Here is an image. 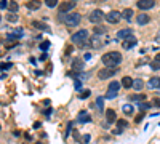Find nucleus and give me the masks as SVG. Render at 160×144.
<instances>
[{
	"mask_svg": "<svg viewBox=\"0 0 160 144\" xmlns=\"http://www.w3.org/2000/svg\"><path fill=\"white\" fill-rule=\"evenodd\" d=\"M90 139H91V138H90V134H85V136H83V141H82V142H83V144H87Z\"/></svg>",
	"mask_w": 160,
	"mask_h": 144,
	"instance_id": "obj_38",
	"label": "nucleus"
},
{
	"mask_svg": "<svg viewBox=\"0 0 160 144\" xmlns=\"http://www.w3.org/2000/svg\"><path fill=\"white\" fill-rule=\"evenodd\" d=\"M106 122L107 123H114L115 122V111L114 109H107L106 111Z\"/></svg>",
	"mask_w": 160,
	"mask_h": 144,
	"instance_id": "obj_17",
	"label": "nucleus"
},
{
	"mask_svg": "<svg viewBox=\"0 0 160 144\" xmlns=\"http://www.w3.org/2000/svg\"><path fill=\"white\" fill-rule=\"evenodd\" d=\"M155 61H158V63H160V53H157V55H155Z\"/></svg>",
	"mask_w": 160,
	"mask_h": 144,
	"instance_id": "obj_42",
	"label": "nucleus"
},
{
	"mask_svg": "<svg viewBox=\"0 0 160 144\" xmlns=\"http://www.w3.org/2000/svg\"><path fill=\"white\" fill-rule=\"evenodd\" d=\"M147 85H149V88H152V90H160V77H152V79H149Z\"/></svg>",
	"mask_w": 160,
	"mask_h": 144,
	"instance_id": "obj_13",
	"label": "nucleus"
},
{
	"mask_svg": "<svg viewBox=\"0 0 160 144\" xmlns=\"http://www.w3.org/2000/svg\"><path fill=\"white\" fill-rule=\"evenodd\" d=\"M122 63V55L119 51H109L102 55V64L106 67H117Z\"/></svg>",
	"mask_w": 160,
	"mask_h": 144,
	"instance_id": "obj_1",
	"label": "nucleus"
},
{
	"mask_svg": "<svg viewBox=\"0 0 160 144\" xmlns=\"http://www.w3.org/2000/svg\"><path fill=\"white\" fill-rule=\"evenodd\" d=\"M154 106H157V107H160V99L157 98V99H154Z\"/></svg>",
	"mask_w": 160,
	"mask_h": 144,
	"instance_id": "obj_40",
	"label": "nucleus"
},
{
	"mask_svg": "<svg viewBox=\"0 0 160 144\" xmlns=\"http://www.w3.org/2000/svg\"><path fill=\"white\" fill-rule=\"evenodd\" d=\"M45 3H46V7L53 8V7H56V5H58V0H45Z\"/></svg>",
	"mask_w": 160,
	"mask_h": 144,
	"instance_id": "obj_28",
	"label": "nucleus"
},
{
	"mask_svg": "<svg viewBox=\"0 0 160 144\" xmlns=\"http://www.w3.org/2000/svg\"><path fill=\"white\" fill-rule=\"evenodd\" d=\"M51 114H53V109H46L45 111V115H51Z\"/></svg>",
	"mask_w": 160,
	"mask_h": 144,
	"instance_id": "obj_41",
	"label": "nucleus"
},
{
	"mask_svg": "<svg viewBox=\"0 0 160 144\" xmlns=\"http://www.w3.org/2000/svg\"><path fill=\"white\" fill-rule=\"evenodd\" d=\"M131 16H133V10L127 8V10H123V11H122V18H125L127 21H130V19H131Z\"/></svg>",
	"mask_w": 160,
	"mask_h": 144,
	"instance_id": "obj_19",
	"label": "nucleus"
},
{
	"mask_svg": "<svg viewBox=\"0 0 160 144\" xmlns=\"http://www.w3.org/2000/svg\"><path fill=\"white\" fill-rule=\"evenodd\" d=\"M16 19H18V16H16L15 13H10V15H8V21H16Z\"/></svg>",
	"mask_w": 160,
	"mask_h": 144,
	"instance_id": "obj_33",
	"label": "nucleus"
},
{
	"mask_svg": "<svg viewBox=\"0 0 160 144\" xmlns=\"http://www.w3.org/2000/svg\"><path fill=\"white\" fill-rule=\"evenodd\" d=\"M32 26H34V27H37V29H40V31H48V26L43 24V23H39V21H34V23H32Z\"/></svg>",
	"mask_w": 160,
	"mask_h": 144,
	"instance_id": "obj_22",
	"label": "nucleus"
},
{
	"mask_svg": "<svg viewBox=\"0 0 160 144\" xmlns=\"http://www.w3.org/2000/svg\"><path fill=\"white\" fill-rule=\"evenodd\" d=\"M72 69H74V71H82V69H83V61L75 59L74 64H72Z\"/></svg>",
	"mask_w": 160,
	"mask_h": 144,
	"instance_id": "obj_21",
	"label": "nucleus"
},
{
	"mask_svg": "<svg viewBox=\"0 0 160 144\" xmlns=\"http://www.w3.org/2000/svg\"><path fill=\"white\" fill-rule=\"evenodd\" d=\"M40 0H29V2L26 3V7L29 8V10H32V11H35V10H39L40 8Z\"/></svg>",
	"mask_w": 160,
	"mask_h": 144,
	"instance_id": "obj_14",
	"label": "nucleus"
},
{
	"mask_svg": "<svg viewBox=\"0 0 160 144\" xmlns=\"http://www.w3.org/2000/svg\"><path fill=\"white\" fill-rule=\"evenodd\" d=\"M130 35H133L131 34V29H122V31L117 32V38H120V40H125V38L130 37Z\"/></svg>",
	"mask_w": 160,
	"mask_h": 144,
	"instance_id": "obj_15",
	"label": "nucleus"
},
{
	"mask_svg": "<svg viewBox=\"0 0 160 144\" xmlns=\"http://www.w3.org/2000/svg\"><path fill=\"white\" fill-rule=\"evenodd\" d=\"M136 43H138L136 37L130 35V37H127L125 40L122 42V46H123V50H131V48H133V46H136Z\"/></svg>",
	"mask_w": 160,
	"mask_h": 144,
	"instance_id": "obj_8",
	"label": "nucleus"
},
{
	"mask_svg": "<svg viewBox=\"0 0 160 144\" xmlns=\"http://www.w3.org/2000/svg\"><path fill=\"white\" fill-rule=\"evenodd\" d=\"M130 99H131V101H139V103H141V101H144V99H146V96H144L143 93H141V94H131V96H130Z\"/></svg>",
	"mask_w": 160,
	"mask_h": 144,
	"instance_id": "obj_23",
	"label": "nucleus"
},
{
	"mask_svg": "<svg viewBox=\"0 0 160 144\" xmlns=\"http://www.w3.org/2000/svg\"><path fill=\"white\" fill-rule=\"evenodd\" d=\"M117 72V67H104V69H101L98 72V77L101 80H106V79H110V77H114Z\"/></svg>",
	"mask_w": 160,
	"mask_h": 144,
	"instance_id": "obj_5",
	"label": "nucleus"
},
{
	"mask_svg": "<svg viewBox=\"0 0 160 144\" xmlns=\"http://www.w3.org/2000/svg\"><path fill=\"white\" fill-rule=\"evenodd\" d=\"M155 42L160 43V29H158V32H157V35H155Z\"/></svg>",
	"mask_w": 160,
	"mask_h": 144,
	"instance_id": "obj_39",
	"label": "nucleus"
},
{
	"mask_svg": "<svg viewBox=\"0 0 160 144\" xmlns=\"http://www.w3.org/2000/svg\"><path fill=\"white\" fill-rule=\"evenodd\" d=\"M72 2H77V0H72Z\"/></svg>",
	"mask_w": 160,
	"mask_h": 144,
	"instance_id": "obj_43",
	"label": "nucleus"
},
{
	"mask_svg": "<svg viewBox=\"0 0 160 144\" xmlns=\"http://www.w3.org/2000/svg\"><path fill=\"white\" fill-rule=\"evenodd\" d=\"M127 125H128V122H127V120H123V119H122V120H117V127L120 128V131L123 130V128L127 127Z\"/></svg>",
	"mask_w": 160,
	"mask_h": 144,
	"instance_id": "obj_25",
	"label": "nucleus"
},
{
	"mask_svg": "<svg viewBox=\"0 0 160 144\" xmlns=\"http://www.w3.org/2000/svg\"><path fill=\"white\" fill-rule=\"evenodd\" d=\"M48 48H50V42H48V40H45V42H42V43H40V50L46 51Z\"/></svg>",
	"mask_w": 160,
	"mask_h": 144,
	"instance_id": "obj_27",
	"label": "nucleus"
},
{
	"mask_svg": "<svg viewBox=\"0 0 160 144\" xmlns=\"http://www.w3.org/2000/svg\"><path fill=\"white\" fill-rule=\"evenodd\" d=\"M8 8H10V11H13V13L16 15V11H18V3H16V2H10V3H8Z\"/></svg>",
	"mask_w": 160,
	"mask_h": 144,
	"instance_id": "obj_26",
	"label": "nucleus"
},
{
	"mask_svg": "<svg viewBox=\"0 0 160 144\" xmlns=\"http://www.w3.org/2000/svg\"><path fill=\"white\" fill-rule=\"evenodd\" d=\"M88 96H90V91H83V93L80 94V98H82V99H85V98H88Z\"/></svg>",
	"mask_w": 160,
	"mask_h": 144,
	"instance_id": "obj_36",
	"label": "nucleus"
},
{
	"mask_svg": "<svg viewBox=\"0 0 160 144\" xmlns=\"http://www.w3.org/2000/svg\"><path fill=\"white\" fill-rule=\"evenodd\" d=\"M77 122H79V123H88V122H91L90 114H88L87 111H82V112H79V115H77Z\"/></svg>",
	"mask_w": 160,
	"mask_h": 144,
	"instance_id": "obj_11",
	"label": "nucleus"
},
{
	"mask_svg": "<svg viewBox=\"0 0 160 144\" xmlns=\"http://www.w3.org/2000/svg\"><path fill=\"white\" fill-rule=\"evenodd\" d=\"M138 8L141 10V11H146V10H150L154 5H155V2L154 0H138Z\"/></svg>",
	"mask_w": 160,
	"mask_h": 144,
	"instance_id": "obj_9",
	"label": "nucleus"
},
{
	"mask_svg": "<svg viewBox=\"0 0 160 144\" xmlns=\"http://www.w3.org/2000/svg\"><path fill=\"white\" fill-rule=\"evenodd\" d=\"M143 86H144V83H143V80H141V79H136L133 82V90H136V91H141Z\"/></svg>",
	"mask_w": 160,
	"mask_h": 144,
	"instance_id": "obj_20",
	"label": "nucleus"
},
{
	"mask_svg": "<svg viewBox=\"0 0 160 144\" xmlns=\"http://www.w3.org/2000/svg\"><path fill=\"white\" fill-rule=\"evenodd\" d=\"M133 82H135V80L131 79V77L127 75V77H123V79H122L120 83H122V86H123V88H133Z\"/></svg>",
	"mask_w": 160,
	"mask_h": 144,
	"instance_id": "obj_16",
	"label": "nucleus"
},
{
	"mask_svg": "<svg viewBox=\"0 0 160 144\" xmlns=\"http://www.w3.org/2000/svg\"><path fill=\"white\" fill-rule=\"evenodd\" d=\"M8 3H6V0H0V8H6Z\"/></svg>",
	"mask_w": 160,
	"mask_h": 144,
	"instance_id": "obj_37",
	"label": "nucleus"
},
{
	"mask_svg": "<svg viewBox=\"0 0 160 144\" xmlns=\"http://www.w3.org/2000/svg\"><path fill=\"white\" fill-rule=\"evenodd\" d=\"M120 82L114 80V82H110V85L107 86V91H106V98L107 99H112V98H115V96L119 94V90H120Z\"/></svg>",
	"mask_w": 160,
	"mask_h": 144,
	"instance_id": "obj_4",
	"label": "nucleus"
},
{
	"mask_svg": "<svg viewBox=\"0 0 160 144\" xmlns=\"http://www.w3.org/2000/svg\"><path fill=\"white\" fill-rule=\"evenodd\" d=\"M102 18H106V16H104V13H102L101 10H93V11L90 13V16H88L90 23H93V24L101 23V21H102Z\"/></svg>",
	"mask_w": 160,
	"mask_h": 144,
	"instance_id": "obj_6",
	"label": "nucleus"
},
{
	"mask_svg": "<svg viewBox=\"0 0 160 144\" xmlns=\"http://www.w3.org/2000/svg\"><path fill=\"white\" fill-rule=\"evenodd\" d=\"M80 19H82V16L79 13H67V15H64V23H66V26H69V27L77 26L80 23Z\"/></svg>",
	"mask_w": 160,
	"mask_h": 144,
	"instance_id": "obj_3",
	"label": "nucleus"
},
{
	"mask_svg": "<svg viewBox=\"0 0 160 144\" xmlns=\"http://www.w3.org/2000/svg\"><path fill=\"white\" fill-rule=\"evenodd\" d=\"M90 43H91L93 46H95V48H99V46L102 45V43H101V40H99V37H93V40H91Z\"/></svg>",
	"mask_w": 160,
	"mask_h": 144,
	"instance_id": "obj_24",
	"label": "nucleus"
},
{
	"mask_svg": "<svg viewBox=\"0 0 160 144\" xmlns=\"http://www.w3.org/2000/svg\"><path fill=\"white\" fill-rule=\"evenodd\" d=\"M123 112L125 114H131V112H133V106H131V104H125L123 106Z\"/></svg>",
	"mask_w": 160,
	"mask_h": 144,
	"instance_id": "obj_29",
	"label": "nucleus"
},
{
	"mask_svg": "<svg viewBox=\"0 0 160 144\" xmlns=\"http://www.w3.org/2000/svg\"><path fill=\"white\" fill-rule=\"evenodd\" d=\"M150 67H152L154 71H158V69H160V63H158V61H154L152 64H150Z\"/></svg>",
	"mask_w": 160,
	"mask_h": 144,
	"instance_id": "obj_32",
	"label": "nucleus"
},
{
	"mask_svg": "<svg viewBox=\"0 0 160 144\" xmlns=\"http://www.w3.org/2000/svg\"><path fill=\"white\" fill-rule=\"evenodd\" d=\"M143 119H144V112H141V114L138 115V117L135 119V122H136V123H139V122H141V120H143Z\"/></svg>",
	"mask_w": 160,
	"mask_h": 144,
	"instance_id": "obj_34",
	"label": "nucleus"
},
{
	"mask_svg": "<svg viewBox=\"0 0 160 144\" xmlns=\"http://www.w3.org/2000/svg\"><path fill=\"white\" fill-rule=\"evenodd\" d=\"M0 21H2V18H0Z\"/></svg>",
	"mask_w": 160,
	"mask_h": 144,
	"instance_id": "obj_44",
	"label": "nucleus"
},
{
	"mask_svg": "<svg viewBox=\"0 0 160 144\" xmlns=\"http://www.w3.org/2000/svg\"><path fill=\"white\" fill-rule=\"evenodd\" d=\"M106 31H107V29H106L104 26H95V27H93V32H95L96 35H102V34H106Z\"/></svg>",
	"mask_w": 160,
	"mask_h": 144,
	"instance_id": "obj_18",
	"label": "nucleus"
},
{
	"mask_svg": "<svg viewBox=\"0 0 160 144\" xmlns=\"http://www.w3.org/2000/svg\"><path fill=\"white\" fill-rule=\"evenodd\" d=\"M74 7H75V2H72V0H67V2H63V3L59 5V11L67 15V11L74 10Z\"/></svg>",
	"mask_w": 160,
	"mask_h": 144,
	"instance_id": "obj_10",
	"label": "nucleus"
},
{
	"mask_svg": "<svg viewBox=\"0 0 160 144\" xmlns=\"http://www.w3.org/2000/svg\"><path fill=\"white\" fill-rule=\"evenodd\" d=\"M120 18H122V13L120 11H115V10H112V11H109L106 15V19L110 23V24H117L120 21Z\"/></svg>",
	"mask_w": 160,
	"mask_h": 144,
	"instance_id": "obj_7",
	"label": "nucleus"
},
{
	"mask_svg": "<svg viewBox=\"0 0 160 144\" xmlns=\"http://www.w3.org/2000/svg\"><path fill=\"white\" fill-rule=\"evenodd\" d=\"M11 66H13V63H5V64H0V69L5 71V69H10Z\"/></svg>",
	"mask_w": 160,
	"mask_h": 144,
	"instance_id": "obj_30",
	"label": "nucleus"
},
{
	"mask_svg": "<svg viewBox=\"0 0 160 144\" xmlns=\"http://www.w3.org/2000/svg\"><path fill=\"white\" fill-rule=\"evenodd\" d=\"M149 107H150V104H149V103H139V109L146 111V109H149Z\"/></svg>",
	"mask_w": 160,
	"mask_h": 144,
	"instance_id": "obj_31",
	"label": "nucleus"
},
{
	"mask_svg": "<svg viewBox=\"0 0 160 144\" xmlns=\"http://www.w3.org/2000/svg\"><path fill=\"white\" fill-rule=\"evenodd\" d=\"M88 38H90L88 31H87V29H82V31H77L72 35V43L79 45V46H85L88 43Z\"/></svg>",
	"mask_w": 160,
	"mask_h": 144,
	"instance_id": "obj_2",
	"label": "nucleus"
},
{
	"mask_svg": "<svg viewBox=\"0 0 160 144\" xmlns=\"http://www.w3.org/2000/svg\"><path fill=\"white\" fill-rule=\"evenodd\" d=\"M102 103H104V99H102L101 96H99V98L96 99V106H98V107H102Z\"/></svg>",
	"mask_w": 160,
	"mask_h": 144,
	"instance_id": "obj_35",
	"label": "nucleus"
},
{
	"mask_svg": "<svg viewBox=\"0 0 160 144\" xmlns=\"http://www.w3.org/2000/svg\"><path fill=\"white\" fill-rule=\"evenodd\" d=\"M149 21H150V16H149L147 13H139L138 18H136V23H138L139 26H146Z\"/></svg>",
	"mask_w": 160,
	"mask_h": 144,
	"instance_id": "obj_12",
	"label": "nucleus"
}]
</instances>
